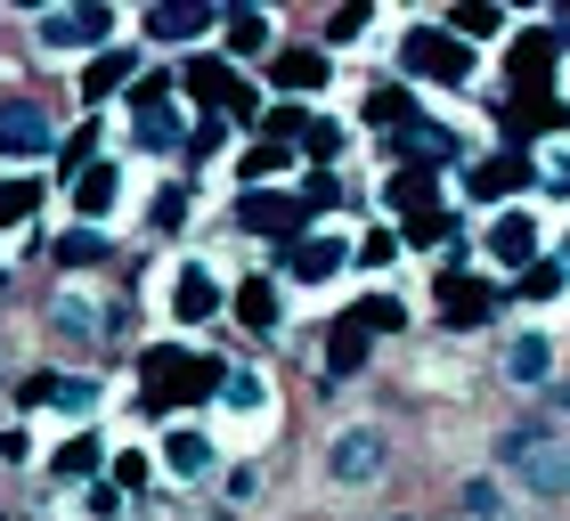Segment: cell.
<instances>
[{"label":"cell","instance_id":"cell-1","mask_svg":"<svg viewBox=\"0 0 570 521\" xmlns=\"http://www.w3.org/2000/svg\"><path fill=\"white\" fill-rule=\"evenodd\" d=\"M139 383H147V407H188V400H213L220 391V358H196L179 343H155L139 358Z\"/></svg>","mask_w":570,"mask_h":521},{"label":"cell","instance_id":"cell-2","mask_svg":"<svg viewBox=\"0 0 570 521\" xmlns=\"http://www.w3.org/2000/svg\"><path fill=\"white\" fill-rule=\"evenodd\" d=\"M400 66L424 73V82H464V73H473V49H464L449 24H416V33L400 41Z\"/></svg>","mask_w":570,"mask_h":521},{"label":"cell","instance_id":"cell-3","mask_svg":"<svg viewBox=\"0 0 570 521\" xmlns=\"http://www.w3.org/2000/svg\"><path fill=\"white\" fill-rule=\"evenodd\" d=\"M505 456H522V481L530 489H554V498H570V432H513Z\"/></svg>","mask_w":570,"mask_h":521},{"label":"cell","instance_id":"cell-4","mask_svg":"<svg viewBox=\"0 0 570 521\" xmlns=\"http://www.w3.org/2000/svg\"><path fill=\"white\" fill-rule=\"evenodd\" d=\"M432 302H440V318H449V326H489V318H498V285L473 277V269H440Z\"/></svg>","mask_w":570,"mask_h":521},{"label":"cell","instance_id":"cell-5","mask_svg":"<svg viewBox=\"0 0 570 521\" xmlns=\"http://www.w3.org/2000/svg\"><path fill=\"white\" fill-rule=\"evenodd\" d=\"M237 220L253 228V237H277V245H294L302 228H309V204H302V196H277V188H245Z\"/></svg>","mask_w":570,"mask_h":521},{"label":"cell","instance_id":"cell-6","mask_svg":"<svg viewBox=\"0 0 570 521\" xmlns=\"http://www.w3.org/2000/svg\"><path fill=\"white\" fill-rule=\"evenodd\" d=\"M498 122H505V139H513V155H522L530 139H547V130H562V122H570V107H562L554 90H513Z\"/></svg>","mask_w":570,"mask_h":521},{"label":"cell","instance_id":"cell-7","mask_svg":"<svg viewBox=\"0 0 570 521\" xmlns=\"http://www.w3.org/2000/svg\"><path fill=\"white\" fill-rule=\"evenodd\" d=\"M58 147V130L33 98H0V155H49Z\"/></svg>","mask_w":570,"mask_h":521},{"label":"cell","instance_id":"cell-8","mask_svg":"<svg viewBox=\"0 0 570 521\" xmlns=\"http://www.w3.org/2000/svg\"><path fill=\"white\" fill-rule=\"evenodd\" d=\"M107 33H115V9H58V17H41L49 49H98Z\"/></svg>","mask_w":570,"mask_h":521},{"label":"cell","instance_id":"cell-9","mask_svg":"<svg viewBox=\"0 0 570 521\" xmlns=\"http://www.w3.org/2000/svg\"><path fill=\"white\" fill-rule=\"evenodd\" d=\"M489 260L530 269V260H538V220L530 213H498V220H489Z\"/></svg>","mask_w":570,"mask_h":521},{"label":"cell","instance_id":"cell-10","mask_svg":"<svg viewBox=\"0 0 570 521\" xmlns=\"http://www.w3.org/2000/svg\"><path fill=\"white\" fill-rule=\"evenodd\" d=\"M220 9H204V0H164V9H147V41H196L213 33Z\"/></svg>","mask_w":570,"mask_h":521},{"label":"cell","instance_id":"cell-11","mask_svg":"<svg viewBox=\"0 0 570 521\" xmlns=\"http://www.w3.org/2000/svg\"><path fill=\"white\" fill-rule=\"evenodd\" d=\"M277 269H294L302 285H326L334 269H343V237H294V245H285V260H277Z\"/></svg>","mask_w":570,"mask_h":521},{"label":"cell","instance_id":"cell-12","mask_svg":"<svg viewBox=\"0 0 570 521\" xmlns=\"http://www.w3.org/2000/svg\"><path fill=\"white\" fill-rule=\"evenodd\" d=\"M213 309H220V285H213V269H196V260H188L179 285H171V318H179V326H204Z\"/></svg>","mask_w":570,"mask_h":521},{"label":"cell","instance_id":"cell-13","mask_svg":"<svg viewBox=\"0 0 570 521\" xmlns=\"http://www.w3.org/2000/svg\"><path fill=\"white\" fill-rule=\"evenodd\" d=\"M392 155H400V164H456V130H440V122H407L400 130V139H392Z\"/></svg>","mask_w":570,"mask_h":521},{"label":"cell","instance_id":"cell-14","mask_svg":"<svg viewBox=\"0 0 570 521\" xmlns=\"http://www.w3.org/2000/svg\"><path fill=\"white\" fill-rule=\"evenodd\" d=\"M464 179H473V196L489 204V196H513V188H530L538 171H530V155H513V147H505V155H489V164H473Z\"/></svg>","mask_w":570,"mask_h":521},{"label":"cell","instance_id":"cell-15","mask_svg":"<svg viewBox=\"0 0 570 521\" xmlns=\"http://www.w3.org/2000/svg\"><path fill=\"white\" fill-rule=\"evenodd\" d=\"M554 73V33L538 24V33H513V90H547Z\"/></svg>","mask_w":570,"mask_h":521},{"label":"cell","instance_id":"cell-16","mask_svg":"<svg viewBox=\"0 0 570 521\" xmlns=\"http://www.w3.org/2000/svg\"><path fill=\"white\" fill-rule=\"evenodd\" d=\"M269 82H277L285 98L318 90V82H326V49H277V58H269Z\"/></svg>","mask_w":570,"mask_h":521},{"label":"cell","instance_id":"cell-17","mask_svg":"<svg viewBox=\"0 0 570 521\" xmlns=\"http://www.w3.org/2000/svg\"><path fill=\"white\" fill-rule=\"evenodd\" d=\"M383 473V432H343L334 440V481H375Z\"/></svg>","mask_w":570,"mask_h":521},{"label":"cell","instance_id":"cell-18","mask_svg":"<svg viewBox=\"0 0 570 521\" xmlns=\"http://www.w3.org/2000/svg\"><path fill=\"white\" fill-rule=\"evenodd\" d=\"M98 391L82 375H24V407H90Z\"/></svg>","mask_w":570,"mask_h":521},{"label":"cell","instance_id":"cell-19","mask_svg":"<svg viewBox=\"0 0 570 521\" xmlns=\"http://www.w3.org/2000/svg\"><path fill=\"white\" fill-rule=\"evenodd\" d=\"M237 326L277 334V277H245V285H237Z\"/></svg>","mask_w":570,"mask_h":521},{"label":"cell","instance_id":"cell-20","mask_svg":"<svg viewBox=\"0 0 570 521\" xmlns=\"http://www.w3.org/2000/svg\"><path fill=\"white\" fill-rule=\"evenodd\" d=\"M107 204H115V164H90L82 179H73V213H82V228L107 220Z\"/></svg>","mask_w":570,"mask_h":521},{"label":"cell","instance_id":"cell-21","mask_svg":"<svg viewBox=\"0 0 570 521\" xmlns=\"http://www.w3.org/2000/svg\"><path fill=\"white\" fill-rule=\"evenodd\" d=\"M383 204H392L400 220H407V213H432V204H440V196H432V171H424V164H400V171H392V196H383Z\"/></svg>","mask_w":570,"mask_h":521},{"label":"cell","instance_id":"cell-22","mask_svg":"<svg viewBox=\"0 0 570 521\" xmlns=\"http://www.w3.org/2000/svg\"><path fill=\"white\" fill-rule=\"evenodd\" d=\"M449 33L473 49V41H498L505 33V9H489V0H464V9H449Z\"/></svg>","mask_w":570,"mask_h":521},{"label":"cell","instance_id":"cell-23","mask_svg":"<svg viewBox=\"0 0 570 521\" xmlns=\"http://www.w3.org/2000/svg\"><path fill=\"white\" fill-rule=\"evenodd\" d=\"M122 82H131V58H122V49H98V58H90V73H82V98L98 107V98H115Z\"/></svg>","mask_w":570,"mask_h":521},{"label":"cell","instance_id":"cell-24","mask_svg":"<svg viewBox=\"0 0 570 521\" xmlns=\"http://www.w3.org/2000/svg\"><path fill=\"white\" fill-rule=\"evenodd\" d=\"M367 122L375 130H407V122H416V98H407L400 82H383V90H367Z\"/></svg>","mask_w":570,"mask_h":521},{"label":"cell","instance_id":"cell-25","mask_svg":"<svg viewBox=\"0 0 570 521\" xmlns=\"http://www.w3.org/2000/svg\"><path fill=\"white\" fill-rule=\"evenodd\" d=\"M164 464H171L179 481H196L204 464H213V440H204V432H171V440H164Z\"/></svg>","mask_w":570,"mask_h":521},{"label":"cell","instance_id":"cell-26","mask_svg":"<svg viewBox=\"0 0 570 521\" xmlns=\"http://www.w3.org/2000/svg\"><path fill=\"white\" fill-rule=\"evenodd\" d=\"M547 358H554V351H547V334H513L505 375H513V383H538V375H547Z\"/></svg>","mask_w":570,"mask_h":521},{"label":"cell","instance_id":"cell-27","mask_svg":"<svg viewBox=\"0 0 570 521\" xmlns=\"http://www.w3.org/2000/svg\"><path fill=\"white\" fill-rule=\"evenodd\" d=\"M326 367H334V375H358V367H367V334H358L351 318L334 326V343H326Z\"/></svg>","mask_w":570,"mask_h":521},{"label":"cell","instance_id":"cell-28","mask_svg":"<svg viewBox=\"0 0 570 521\" xmlns=\"http://www.w3.org/2000/svg\"><path fill=\"white\" fill-rule=\"evenodd\" d=\"M228 49H237V58H262V49H269V17L237 9V17H228Z\"/></svg>","mask_w":570,"mask_h":521},{"label":"cell","instance_id":"cell-29","mask_svg":"<svg viewBox=\"0 0 570 521\" xmlns=\"http://www.w3.org/2000/svg\"><path fill=\"white\" fill-rule=\"evenodd\" d=\"M351 326H358V334H392V326H407V309H400L392 294H367V302L351 309Z\"/></svg>","mask_w":570,"mask_h":521},{"label":"cell","instance_id":"cell-30","mask_svg":"<svg viewBox=\"0 0 570 521\" xmlns=\"http://www.w3.org/2000/svg\"><path fill=\"white\" fill-rule=\"evenodd\" d=\"M302 130H309V115L294 107V98H285V107H269V115H262V139H269V147H302Z\"/></svg>","mask_w":570,"mask_h":521},{"label":"cell","instance_id":"cell-31","mask_svg":"<svg viewBox=\"0 0 570 521\" xmlns=\"http://www.w3.org/2000/svg\"><path fill=\"white\" fill-rule=\"evenodd\" d=\"M400 237H407V245H449V237H456V220L432 204V213H407V220H400Z\"/></svg>","mask_w":570,"mask_h":521},{"label":"cell","instance_id":"cell-32","mask_svg":"<svg viewBox=\"0 0 570 521\" xmlns=\"http://www.w3.org/2000/svg\"><path fill=\"white\" fill-rule=\"evenodd\" d=\"M98 464H107V449H98L90 432H82V440H66V449H58V473H66V481H90Z\"/></svg>","mask_w":570,"mask_h":521},{"label":"cell","instance_id":"cell-33","mask_svg":"<svg viewBox=\"0 0 570 521\" xmlns=\"http://www.w3.org/2000/svg\"><path fill=\"white\" fill-rule=\"evenodd\" d=\"M228 82H237V73H228L220 58H196V66H188V90L204 98V107H220V98H228Z\"/></svg>","mask_w":570,"mask_h":521},{"label":"cell","instance_id":"cell-34","mask_svg":"<svg viewBox=\"0 0 570 521\" xmlns=\"http://www.w3.org/2000/svg\"><path fill=\"white\" fill-rule=\"evenodd\" d=\"M58 164H66V171H73V179H82V171H90V164H98V115H90V122H82V130H73V139H58Z\"/></svg>","mask_w":570,"mask_h":521},{"label":"cell","instance_id":"cell-35","mask_svg":"<svg viewBox=\"0 0 570 521\" xmlns=\"http://www.w3.org/2000/svg\"><path fill=\"white\" fill-rule=\"evenodd\" d=\"M139 147H147V155H155V147H188V130H179L171 107H155V115H139Z\"/></svg>","mask_w":570,"mask_h":521},{"label":"cell","instance_id":"cell-36","mask_svg":"<svg viewBox=\"0 0 570 521\" xmlns=\"http://www.w3.org/2000/svg\"><path fill=\"white\" fill-rule=\"evenodd\" d=\"M33 204H41L33 179H9V188H0V228H24V220H33Z\"/></svg>","mask_w":570,"mask_h":521},{"label":"cell","instance_id":"cell-37","mask_svg":"<svg viewBox=\"0 0 570 521\" xmlns=\"http://www.w3.org/2000/svg\"><path fill=\"white\" fill-rule=\"evenodd\" d=\"M58 260L66 269H98V260H107V237H98V228H73V237L58 245Z\"/></svg>","mask_w":570,"mask_h":521},{"label":"cell","instance_id":"cell-38","mask_svg":"<svg viewBox=\"0 0 570 521\" xmlns=\"http://www.w3.org/2000/svg\"><path fill=\"white\" fill-rule=\"evenodd\" d=\"M367 17H375L367 0H343V9L326 17V41H358V33H367Z\"/></svg>","mask_w":570,"mask_h":521},{"label":"cell","instance_id":"cell-39","mask_svg":"<svg viewBox=\"0 0 570 521\" xmlns=\"http://www.w3.org/2000/svg\"><path fill=\"white\" fill-rule=\"evenodd\" d=\"M522 294H530V302H554V294H562V269H554V260H530V269H522Z\"/></svg>","mask_w":570,"mask_h":521},{"label":"cell","instance_id":"cell-40","mask_svg":"<svg viewBox=\"0 0 570 521\" xmlns=\"http://www.w3.org/2000/svg\"><path fill=\"white\" fill-rule=\"evenodd\" d=\"M302 204H309V213H326V204H343V179H334V171H309V179H302Z\"/></svg>","mask_w":570,"mask_h":521},{"label":"cell","instance_id":"cell-41","mask_svg":"<svg viewBox=\"0 0 570 521\" xmlns=\"http://www.w3.org/2000/svg\"><path fill=\"white\" fill-rule=\"evenodd\" d=\"M302 155H318V164H334V155H343V130H334V122H309V130H302Z\"/></svg>","mask_w":570,"mask_h":521},{"label":"cell","instance_id":"cell-42","mask_svg":"<svg viewBox=\"0 0 570 521\" xmlns=\"http://www.w3.org/2000/svg\"><path fill=\"white\" fill-rule=\"evenodd\" d=\"M188 188H164V196H155V228H188Z\"/></svg>","mask_w":570,"mask_h":521},{"label":"cell","instance_id":"cell-43","mask_svg":"<svg viewBox=\"0 0 570 521\" xmlns=\"http://www.w3.org/2000/svg\"><path fill=\"white\" fill-rule=\"evenodd\" d=\"M277 164H285V147H269V139H253V147H245V179H253V188H262Z\"/></svg>","mask_w":570,"mask_h":521},{"label":"cell","instance_id":"cell-44","mask_svg":"<svg viewBox=\"0 0 570 521\" xmlns=\"http://www.w3.org/2000/svg\"><path fill=\"white\" fill-rule=\"evenodd\" d=\"M131 107H139V115L171 107V82H164V73H147V82H131Z\"/></svg>","mask_w":570,"mask_h":521},{"label":"cell","instance_id":"cell-45","mask_svg":"<svg viewBox=\"0 0 570 521\" xmlns=\"http://www.w3.org/2000/svg\"><path fill=\"white\" fill-rule=\"evenodd\" d=\"M220 115H237V122H253V115H262V98H253L245 82H228V98H220Z\"/></svg>","mask_w":570,"mask_h":521},{"label":"cell","instance_id":"cell-46","mask_svg":"<svg viewBox=\"0 0 570 521\" xmlns=\"http://www.w3.org/2000/svg\"><path fill=\"white\" fill-rule=\"evenodd\" d=\"M213 147H220V122H196V130H188V155L204 164V155H213Z\"/></svg>","mask_w":570,"mask_h":521},{"label":"cell","instance_id":"cell-47","mask_svg":"<svg viewBox=\"0 0 570 521\" xmlns=\"http://www.w3.org/2000/svg\"><path fill=\"white\" fill-rule=\"evenodd\" d=\"M392 253H400V237H367V245H358V260H367V269H383Z\"/></svg>","mask_w":570,"mask_h":521},{"label":"cell","instance_id":"cell-48","mask_svg":"<svg viewBox=\"0 0 570 521\" xmlns=\"http://www.w3.org/2000/svg\"><path fill=\"white\" fill-rule=\"evenodd\" d=\"M562 269H570V237H562Z\"/></svg>","mask_w":570,"mask_h":521},{"label":"cell","instance_id":"cell-49","mask_svg":"<svg viewBox=\"0 0 570 521\" xmlns=\"http://www.w3.org/2000/svg\"><path fill=\"white\" fill-rule=\"evenodd\" d=\"M0 294H9V277H0Z\"/></svg>","mask_w":570,"mask_h":521}]
</instances>
